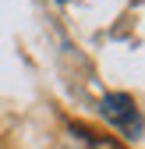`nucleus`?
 I'll list each match as a JSON object with an SVG mask.
<instances>
[{
	"instance_id": "nucleus-1",
	"label": "nucleus",
	"mask_w": 145,
	"mask_h": 149,
	"mask_svg": "<svg viewBox=\"0 0 145 149\" xmlns=\"http://www.w3.org/2000/svg\"><path fill=\"white\" fill-rule=\"evenodd\" d=\"M99 114L110 121L117 132L124 139H142V114H138V107L131 96H124V92H106V96L99 100Z\"/></svg>"
},
{
	"instance_id": "nucleus-2",
	"label": "nucleus",
	"mask_w": 145,
	"mask_h": 149,
	"mask_svg": "<svg viewBox=\"0 0 145 149\" xmlns=\"http://www.w3.org/2000/svg\"><path fill=\"white\" fill-rule=\"evenodd\" d=\"M78 135H81V139H85L88 146H92V149H120V146H113V142H106V139H103V142H99V139H92L88 132H78Z\"/></svg>"
}]
</instances>
